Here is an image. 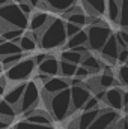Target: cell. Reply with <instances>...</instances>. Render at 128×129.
I'll return each mask as SVG.
<instances>
[{
    "label": "cell",
    "instance_id": "obj_3",
    "mask_svg": "<svg viewBox=\"0 0 128 129\" xmlns=\"http://www.w3.org/2000/svg\"><path fill=\"white\" fill-rule=\"evenodd\" d=\"M0 20L5 24H8L9 27H15V29H21V30H26L29 27L27 15L20 9L18 3H15V2H9L8 5L0 8Z\"/></svg>",
    "mask_w": 128,
    "mask_h": 129
},
{
    "label": "cell",
    "instance_id": "obj_23",
    "mask_svg": "<svg viewBox=\"0 0 128 129\" xmlns=\"http://www.w3.org/2000/svg\"><path fill=\"white\" fill-rule=\"evenodd\" d=\"M81 66H84L88 71H89V74H98L101 69H102V63L94 57V56H91V54H86V56H83V60H81Z\"/></svg>",
    "mask_w": 128,
    "mask_h": 129
},
{
    "label": "cell",
    "instance_id": "obj_35",
    "mask_svg": "<svg viewBox=\"0 0 128 129\" xmlns=\"http://www.w3.org/2000/svg\"><path fill=\"white\" fill-rule=\"evenodd\" d=\"M98 105H99V101L96 99L95 96H91L88 99V102L84 104V107H83V111H89V110H96L98 108Z\"/></svg>",
    "mask_w": 128,
    "mask_h": 129
},
{
    "label": "cell",
    "instance_id": "obj_11",
    "mask_svg": "<svg viewBox=\"0 0 128 129\" xmlns=\"http://www.w3.org/2000/svg\"><path fill=\"white\" fill-rule=\"evenodd\" d=\"M26 84H27V83H24V81L17 83V84H15L12 89H9V90L6 92V95H5V101H6L8 104H11L15 110H17V107H18V104H20V101H21V98H23Z\"/></svg>",
    "mask_w": 128,
    "mask_h": 129
},
{
    "label": "cell",
    "instance_id": "obj_4",
    "mask_svg": "<svg viewBox=\"0 0 128 129\" xmlns=\"http://www.w3.org/2000/svg\"><path fill=\"white\" fill-rule=\"evenodd\" d=\"M36 69V63H35V59L33 57H24L23 60H20L18 63L12 64L9 69H6V80L11 81L12 84H17V83H21V81H26Z\"/></svg>",
    "mask_w": 128,
    "mask_h": 129
},
{
    "label": "cell",
    "instance_id": "obj_26",
    "mask_svg": "<svg viewBox=\"0 0 128 129\" xmlns=\"http://www.w3.org/2000/svg\"><path fill=\"white\" fill-rule=\"evenodd\" d=\"M24 56H26V53H17V54H9V56H5V57H0L3 69H9L12 64H15V63H18L20 60H23Z\"/></svg>",
    "mask_w": 128,
    "mask_h": 129
},
{
    "label": "cell",
    "instance_id": "obj_48",
    "mask_svg": "<svg viewBox=\"0 0 128 129\" xmlns=\"http://www.w3.org/2000/svg\"><path fill=\"white\" fill-rule=\"evenodd\" d=\"M125 64H128V60H127V63H125Z\"/></svg>",
    "mask_w": 128,
    "mask_h": 129
},
{
    "label": "cell",
    "instance_id": "obj_47",
    "mask_svg": "<svg viewBox=\"0 0 128 129\" xmlns=\"http://www.w3.org/2000/svg\"><path fill=\"white\" fill-rule=\"evenodd\" d=\"M2 71H3V64H2V62H0V74H2Z\"/></svg>",
    "mask_w": 128,
    "mask_h": 129
},
{
    "label": "cell",
    "instance_id": "obj_32",
    "mask_svg": "<svg viewBox=\"0 0 128 129\" xmlns=\"http://www.w3.org/2000/svg\"><path fill=\"white\" fill-rule=\"evenodd\" d=\"M14 129H54L51 125L48 126V125H35V123H30V122H27V120H24V122H20V123H17Z\"/></svg>",
    "mask_w": 128,
    "mask_h": 129
},
{
    "label": "cell",
    "instance_id": "obj_29",
    "mask_svg": "<svg viewBox=\"0 0 128 129\" xmlns=\"http://www.w3.org/2000/svg\"><path fill=\"white\" fill-rule=\"evenodd\" d=\"M65 20H66V21H69V23H74V24H77V26H80V27H83V26H88V24H89V17H88L84 12L71 14V15H68Z\"/></svg>",
    "mask_w": 128,
    "mask_h": 129
},
{
    "label": "cell",
    "instance_id": "obj_10",
    "mask_svg": "<svg viewBox=\"0 0 128 129\" xmlns=\"http://www.w3.org/2000/svg\"><path fill=\"white\" fill-rule=\"evenodd\" d=\"M104 104H107L112 110H122L124 102H122V90L118 87H112L105 90V99Z\"/></svg>",
    "mask_w": 128,
    "mask_h": 129
},
{
    "label": "cell",
    "instance_id": "obj_6",
    "mask_svg": "<svg viewBox=\"0 0 128 129\" xmlns=\"http://www.w3.org/2000/svg\"><path fill=\"white\" fill-rule=\"evenodd\" d=\"M39 98H41V92H39V87H38L36 81H29L26 84L23 98H21V101L17 107V113L24 114L26 111L36 108V105L39 104Z\"/></svg>",
    "mask_w": 128,
    "mask_h": 129
},
{
    "label": "cell",
    "instance_id": "obj_8",
    "mask_svg": "<svg viewBox=\"0 0 128 129\" xmlns=\"http://www.w3.org/2000/svg\"><path fill=\"white\" fill-rule=\"evenodd\" d=\"M71 113L77 111V110H83L84 104L88 102V99L92 96V93L88 90V87L84 84L81 86H71Z\"/></svg>",
    "mask_w": 128,
    "mask_h": 129
},
{
    "label": "cell",
    "instance_id": "obj_37",
    "mask_svg": "<svg viewBox=\"0 0 128 129\" xmlns=\"http://www.w3.org/2000/svg\"><path fill=\"white\" fill-rule=\"evenodd\" d=\"M89 75V71L84 68V66H77V71H75V75L74 77H77V78H86Z\"/></svg>",
    "mask_w": 128,
    "mask_h": 129
},
{
    "label": "cell",
    "instance_id": "obj_44",
    "mask_svg": "<svg viewBox=\"0 0 128 129\" xmlns=\"http://www.w3.org/2000/svg\"><path fill=\"white\" fill-rule=\"evenodd\" d=\"M9 2H12V0H0V8H2V6H5V5H8Z\"/></svg>",
    "mask_w": 128,
    "mask_h": 129
},
{
    "label": "cell",
    "instance_id": "obj_5",
    "mask_svg": "<svg viewBox=\"0 0 128 129\" xmlns=\"http://www.w3.org/2000/svg\"><path fill=\"white\" fill-rule=\"evenodd\" d=\"M88 48L92 51H101L107 39L113 35L110 27L105 23L101 24H89L88 27Z\"/></svg>",
    "mask_w": 128,
    "mask_h": 129
},
{
    "label": "cell",
    "instance_id": "obj_14",
    "mask_svg": "<svg viewBox=\"0 0 128 129\" xmlns=\"http://www.w3.org/2000/svg\"><path fill=\"white\" fill-rule=\"evenodd\" d=\"M69 87V83L66 78H59V77H51L47 83H44V92L48 95H54L59 93L65 89Z\"/></svg>",
    "mask_w": 128,
    "mask_h": 129
},
{
    "label": "cell",
    "instance_id": "obj_21",
    "mask_svg": "<svg viewBox=\"0 0 128 129\" xmlns=\"http://www.w3.org/2000/svg\"><path fill=\"white\" fill-rule=\"evenodd\" d=\"M102 68H104V74L98 77V78H99V87H101V89H104V90H107V89H110L112 86L119 84V83H118V80L113 77L112 69H110V68H107V66H102Z\"/></svg>",
    "mask_w": 128,
    "mask_h": 129
},
{
    "label": "cell",
    "instance_id": "obj_39",
    "mask_svg": "<svg viewBox=\"0 0 128 129\" xmlns=\"http://www.w3.org/2000/svg\"><path fill=\"white\" fill-rule=\"evenodd\" d=\"M118 35L122 38V41L125 42V45H127V48H128V30L127 29H122L121 32H118Z\"/></svg>",
    "mask_w": 128,
    "mask_h": 129
},
{
    "label": "cell",
    "instance_id": "obj_20",
    "mask_svg": "<svg viewBox=\"0 0 128 129\" xmlns=\"http://www.w3.org/2000/svg\"><path fill=\"white\" fill-rule=\"evenodd\" d=\"M105 12L110 18V21L118 24L119 15H121V2L119 0H107L105 2Z\"/></svg>",
    "mask_w": 128,
    "mask_h": 129
},
{
    "label": "cell",
    "instance_id": "obj_46",
    "mask_svg": "<svg viewBox=\"0 0 128 129\" xmlns=\"http://www.w3.org/2000/svg\"><path fill=\"white\" fill-rule=\"evenodd\" d=\"M12 2H15V3H21V2H27V0H12Z\"/></svg>",
    "mask_w": 128,
    "mask_h": 129
},
{
    "label": "cell",
    "instance_id": "obj_42",
    "mask_svg": "<svg viewBox=\"0 0 128 129\" xmlns=\"http://www.w3.org/2000/svg\"><path fill=\"white\" fill-rule=\"evenodd\" d=\"M11 123H12V122H8V120L0 119V129H8L9 126H11Z\"/></svg>",
    "mask_w": 128,
    "mask_h": 129
},
{
    "label": "cell",
    "instance_id": "obj_15",
    "mask_svg": "<svg viewBox=\"0 0 128 129\" xmlns=\"http://www.w3.org/2000/svg\"><path fill=\"white\" fill-rule=\"evenodd\" d=\"M105 2L107 0H81V5L89 17H101L105 14Z\"/></svg>",
    "mask_w": 128,
    "mask_h": 129
},
{
    "label": "cell",
    "instance_id": "obj_33",
    "mask_svg": "<svg viewBox=\"0 0 128 129\" xmlns=\"http://www.w3.org/2000/svg\"><path fill=\"white\" fill-rule=\"evenodd\" d=\"M118 80L121 84L128 86V64H122L118 71Z\"/></svg>",
    "mask_w": 128,
    "mask_h": 129
},
{
    "label": "cell",
    "instance_id": "obj_18",
    "mask_svg": "<svg viewBox=\"0 0 128 129\" xmlns=\"http://www.w3.org/2000/svg\"><path fill=\"white\" fill-rule=\"evenodd\" d=\"M18 45H20L21 51H24V53L33 51V50L36 48V45H38V41H36V33L32 32V30H30V32H27V33H24V35L20 38Z\"/></svg>",
    "mask_w": 128,
    "mask_h": 129
},
{
    "label": "cell",
    "instance_id": "obj_38",
    "mask_svg": "<svg viewBox=\"0 0 128 129\" xmlns=\"http://www.w3.org/2000/svg\"><path fill=\"white\" fill-rule=\"evenodd\" d=\"M18 6H20V9H21V11H23V12H24L27 17L32 14L33 8L30 6V3H29V2H21V3H18Z\"/></svg>",
    "mask_w": 128,
    "mask_h": 129
},
{
    "label": "cell",
    "instance_id": "obj_31",
    "mask_svg": "<svg viewBox=\"0 0 128 129\" xmlns=\"http://www.w3.org/2000/svg\"><path fill=\"white\" fill-rule=\"evenodd\" d=\"M121 2V15L118 24L122 29H128V0H119Z\"/></svg>",
    "mask_w": 128,
    "mask_h": 129
},
{
    "label": "cell",
    "instance_id": "obj_2",
    "mask_svg": "<svg viewBox=\"0 0 128 129\" xmlns=\"http://www.w3.org/2000/svg\"><path fill=\"white\" fill-rule=\"evenodd\" d=\"M44 101L45 105L50 110V114L54 120L62 122L71 114V90L69 87L59 93L48 95L44 92Z\"/></svg>",
    "mask_w": 128,
    "mask_h": 129
},
{
    "label": "cell",
    "instance_id": "obj_40",
    "mask_svg": "<svg viewBox=\"0 0 128 129\" xmlns=\"http://www.w3.org/2000/svg\"><path fill=\"white\" fill-rule=\"evenodd\" d=\"M47 56H48V54H36V56L33 57V59H35V63H36V66L42 63V62L47 59Z\"/></svg>",
    "mask_w": 128,
    "mask_h": 129
},
{
    "label": "cell",
    "instance_id": "obj_41",
    "mask_svg": "<svg viewBox=\"0 0 128 129\" xmlns=\"http://www.w3.org/2000/svg\"><path fill=\"white\" fill-rule=\"evenodd\" d=\"M8 80H6V77H0V95H3L5 93V87H6V83Z\"/></svg>",
    "mask_w": 128,
    "mask_h": 129
},
{
    "label": "cell",
    "instance_id": "obj_36",
    "mask_svg": "<svg viewBox=\"0 0 128 129\" xmlns=\"http://www.w3.org/2000/svg\"><path fill=\"white\" fill-rule=\"evenodd\" d=\"M128 60V48H124V50H119V54H118V63L125 64Z\"/></svg>",
    "mask_w": 128,
    "mask_h": 129
},
{
    "label": "cell",
    "instance_id": "obj_22",
    "mask_svg": "<svg viewBox=\"0 0 128 129\" xmlns=\"http://www.w3.org/2000/svg\"><path fill=\"white\" fill-rule=\"evenodd\" d=\"M66 48L71 50V48H75V47H80V45H88V32L86 30H80L78 33H75L74 36L68 38L66 41Z\"/></svg>",
    "mask_w": 128,
    "mask_h": 129
},
{
    "label": "cell",
    "instance_id": "obj_19",
    "mask_svg": "<svg viewBox=\"0 0 128 129\" xmlns=\"http://www.w3.org/2000/svg\"><path fill=\"white\" fill-rule=\"evenodd\" d=\"M99 113H101L99 108H96V110H89V111H83V114L78 116V119H77V126H78V129H88L92 125V122L98 117Z\"/></svg>",
    "mask_w": 128,
    "mask_h": 129
},
{
    "label": "cell",
    "instance_id": "obj_1",
    "mask_svg": "<svg viewBox=\"0 0 128 129\" xmlns=\"http://www.w3.org/2000/svg\"><path fill=\"white\" fill-rule=\"evenodd\" d=\"M36 33L38 45L44 50H56L66 44L68 36L65 30V21L62 18H50L48 24Z\"/></svg>",
    "mask_w": 128,
    "mask_h": 129
},
{
    "label": "cell",
    "instance_id": "obj_43",
    "mask_svg": "<svg viewBox=\"0 0 128 129\" xmlns=\"http://www.w3.org/2000/svg\"><path fill=\"white\" fill-rule=\"evenodd\" d=\"M29 3H30V6L32 8H38V5L41 3V0H27Z\"/></svg>",
    "mask_w": 128,
    "mask_h": 129
},
{
    "label": "cell",
    "instance_id": "obj_17",
    "mask_svg": "<svg viewBox=\"0 0 128 129\" xmlns=\"http://www.w3.org/2000/svg\"><path fill=\"white\" fill-rule=\"evenodd\" d=\"M42 2L45 3L47 9L53 12H62V14L71 6L77 5V0H42Z\"/></svg>",
    "mask_w": 128,
    "mask_h": 129
},
{
    "label": "cell",
    "instance_id": "obj_45",
    "mask_svg": "<svg viewBox=\"0 0 128 129\" xmlns=\"http://www.w3.org/2000/svg\"><path fill=\"white\" fill-rule=\"evenodd\" d=\"M5 41H6V39H5V38H3V36H2V35H0V44H3V42H5Z\"/></svg>",
    "mask_w": 128,
    "mask_h": 129
},
{
    "label": "cell",
    "instance_id": "obj_9",
    "mask_svg": "<svg viewBox=\"0 0 128 129\" xmlns=\"http://www.w3.org/2000/svg\"><path fill=\"white\" fill-rule=\"evenodd\" d=\"M101 56L105 62H109L110 64H115L118 62V54H119V47H118V42H116V38L115 35H112L107 42L104 44V47L101 48Z\"/></svg>",
    "mask_w": 128,
    "mask_h": 129
},
{
    "label": "cell",
    "instance_id": "obj_13",
    "mask_svg": "<svg viewBox=\"0 0 128 129\" xmlns=\"http://www.w3.org/2000/svg\"><path fill=\"white\" fill-rule=\"evenodd\" d=\"M59 60L54 56H47V59L41 64H38V72L39 74H45L48 77H56L59 74Z\"/></svg>",
    "mask_w": 128,
    "mask_h": 129
},
{
    "label": "cell",
    "instance_id": "obj_12",
    "mask_svg": "<svg viewBox=\"0 0 128 129\" xmlns=\"http://www.w3.org/2000/svg\"><path fill=\"white\" fill-rule=\"evenodd\" d=\"M24 117H26L27 122L35 123V125H48V126H50L51 122H53V119H51L45 111H42V110H36V108L26 111V113H24Z\"/></svg>",
    "mask_w": 128,
    "mask_h": 129
},
{
    "label": "cell",
    "instance_id": "obj_25",
    "mask_svg": "<svg viewBox=\"0 0 128 129\" xmlns=\"http://www.w3.org/2000/svg\"><path fill=\"white\" fill-rule=\"evenodd\" d=\"M17 53H24V51H21L18 44H15L12 41H5L3 44H0V57L9 56V54H17Z\"/></svg>",
    "mask_w": 128,
    "mask_h": 129
},
{
    "label": "cell",
    "instance_id": "obj_7",
    "mask_svg": "<svg viewBox=\"0 0 128 129\" xmlns=\"http://www.w3.org/2000/svg\"><path fill=\"white\" fill-rule=\"evenodd\" d=\"M118 117H119V114L116 110L104 108V110H101L98 117L92 122V125L88 129H112L115 126V123L118 122Z\"/></svg>",
    "mask_w": 128,
    "mask_h": 129
},
{
    "label": "cell",
    "instance_id": "obj_28",
    "mask_svg": "<svg viewBox=\"0 0 128 129\" xmlns=\"http://www.w3.org/2000/svg\"><path fill=\"white\" fill-rule=\"evenodd\" d=\"M60 60H65V62H69L74 64H80L83 60V56L80 53H77L75 50H66L60 54Z\"/></svg>",
    "mask_w": 128,
    "mask_h": 129
},
{
    "label": "cell",
    "instance_id": "obj_30",
    "mask_svg": "<svg viewBox=\"0 0 128 129\" xmlns=\"http://www.w3.org/2000/svg\"><path fill=\"white\" fill-rule=\"evenodd\" d=\"M23 35H24V30L15 29V27H11L9 30H6V32L2 33V36H3L6 41H12V42H15V44L20 42V38H21Z\"/></svg>",
    "mask_w": 128,
    "mask_h": 129
},
{
    "label": "cell",
    "instance_id": "obj_16",
    "mask_svg": "<svg viewBox=\"0 0 128 129\" xmlns=\"http://www.w3.org/2000/svg\"><path fill=\"white\" fill-rule=\"evenodd\" d=\"M50 18L51 17L48 14H45V12H36V14H33L30 21H29V29L32 32H41L48 24Z\"/></svg>",
    "mask_w": 128,
    "mask_h": 129
},
{
    "label": "cell",
    "instance_id": "obj_24",
    "mask_svg": "<svg viewBox=\"0 0 128 129\" xmlns=\"http://www.w3.org/2000/svg\"><path fill=\"white\" fill-rule=\"evenodd\" d=\"M15 114H17V110L11 104H8L5 99H0V119L12 122L14 117H15Z\"/></svg>",
    "mask_w": 128,
    "mask_h": 129
},
{
    "label": "cell",
    "instance_id": "obj_34",
    "mask_svg": "<svg viewBox=\"0 0 128 129\" xmlns=\"http://www.w3.org/2000/svg\"><path fill=\"white\" fill-rule=\"evenodd\" d=\"M65 30H66V36H68V38H71V36H74L75 33L80 32V30H81V27H80V26H77V24H74V23L66 21V23H65Z\"/></svg>",
    "mask_w": 128,
    "mask_h": 129
},
{
    "label": "cell",
    "instance_id": "obj_27",
    "mask_svg": "<svg viewBox=\"0 0 128 129\" xmlns=\"http://www.w3.org/2000/svg\"><path fill=\"white\" fill-rule=\"evenodd\" d=\"M77 66H78V64H74V63H69V62H65V60H60V63H59V72L62 74L63 78H71V77L75 75Z\"/></svg>",
    "mask_w": 128,
    "mask_h": 129
}]
</instances>
